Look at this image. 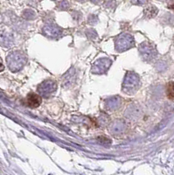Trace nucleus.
Segmentation results:
<instances>
[{
	"mask_svg": "<svg viewBox=\"0 0 174 175\" xmlns=\"http://www.w3.org/2000/svg\"><path fill=\"white\" fill-rule=\"evenodd\" d=\"M41 96L35 93H29L26 98V104L30 108H37L41 104Z\"/></svg>",
	"mask_w": 174,
	"mask_h": 175,
	"instance_id": "nucleus-1",
	"label": "nucleus"
},
{
	"mask_svg": "<svg viewBox=\"0 0 174 175\" xmlns=\"http://www.w3.org/2000/svg\"><path fill=\"white\" fill-rule=\"evenodd\" d=\"M166 96L170 100H174V82H170L166 85Z\"/></svg>",
	"mask_w": 174,
	"mask_h": 175,
	"instance_id": "nucleus-2",
	"label": "nucleus"
},
{
	"mask_svg": "<svg viewBox=\"0 0 174 175\" xmlns=\"http://www.w3.org/2000/svg\"><path fill=\"white\" fill-rule=\"evenodd\" d=\"M4 69V66H3V62H2V60L0 59V72Z\"/></svg>",
	"mask_w": 174,
	"mask_h": 175,
	"instance_id": "nucleus-3",
	"label": "nucleus"
},
{
	"mask_svg": "<svg viewBox=\"0 0 174 175\" xmlns=\"http://www.w3.org/2000/svg\"><path fill=\"white\" fill-rule=\"evenodd\" d=\"M170 8H171V9H172V10L174 11V3L172 4V5H171V6H170Z\"/></svg>",
	"mask_w": 174,
	"mask_h": 175,
	"instance_id": "nucleus-4",
	"label": "nucleus"
}]
</instances>
